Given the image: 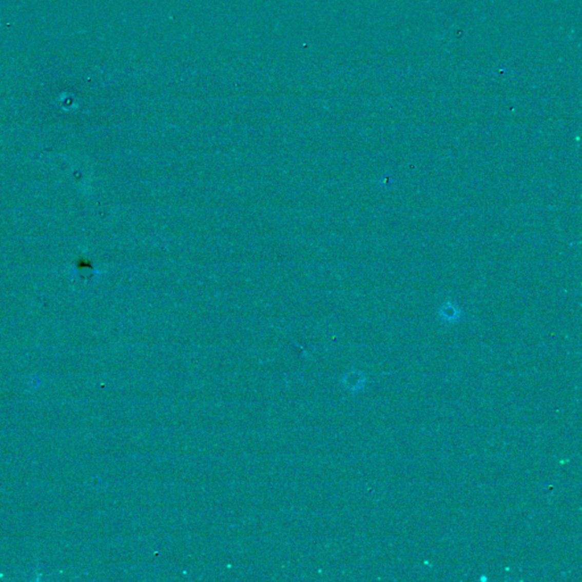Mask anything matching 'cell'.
Returning <instances> with one entry per match:
<instances>
[]
</instances>
